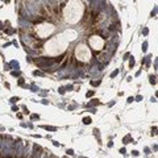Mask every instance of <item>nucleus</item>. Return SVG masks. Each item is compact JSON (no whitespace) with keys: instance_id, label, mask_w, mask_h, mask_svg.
Returning a JSON list of instances; mask_svg holds the SVG:
<instances>
[{"instance_id":"nucleus-1","label":"nucleus","mask_w":158,"mask_h":158,"mask_svg":"<svg viewBox=\"0 0 158 158\" xmlns=\"http://www.w3.org/2000/svg\"><path fill=\"white\" fill-rule=\"evenodd\" d=\"M67 44L69 41L65 37V34H61V36H57L52 40H49L45 45V50L50 56H58V54H61L66 50Z\"/></svg>"},{"instance_id":"nucleus-2","label":"nucleus","mask_w":158,"mask_h":158,"mask_svg":"<svg viewBox=\"0 0 158 158\" xmlns=\"http://www.w3.org/2000/svg\"><path fill=\"white\" fill-rule=\"evenodd\" d=\"M83 15V4L79 2H70L63 9V16L65 20L70 24H75L79 21V19Z\"/></svg>"},{"instance_id":"nucleus-3","label":"nucleus","mask_w":158,"mask_h":158,"mask_svg":"<svg viewBox=\"0 0 158 158\" xmlns=\"http://www.w3.org/2000/svg\"><path fill=\"white\" fill-rule=\"evenodd\" d=\"M75 57L82 62H88L91 59V52L90 48L85 44H79V45L75 48Z\"/></svg>"},{"instance_id":"nucleus-4","label":"nucleus","mask_w":158,"mask_h":158,"mask_svg":"<svg viewBox=\"0 0 158 158\" xmlns=\"http://www.w3.org/2000/svg\"><path fill=\"white\" fill-rule=\"evenodd\" d=\"M56 31V27L53 25V24H40V25L36 27V32L40 37H48V36H50V34Z\"/></svg>"},{"instance_id":"nucleus-5","label":"nucleus","mask_w":158,"mask_h":158,"mask_svg":"<svg viewBox=\"0 0 158 158\" xmlns=\"http://www.w3.org/2000/svg\"><path fill=\"white\" fill-rule=\"evenodd\" d=\"M90 45L91 48H94L95 50H100L104 46V40H103L100 36H92L90 38Z\"/></svg>"}]
</instances>
